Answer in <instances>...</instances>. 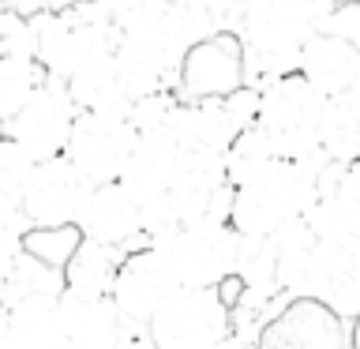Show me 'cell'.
Segmentation results:
<instances>
[{
  "instance_id": "obj_1",
  "label": "cell",
  "mask_w": 360,
  "mask_h": 349,
  "mask_svg": "<svg viewBox=\"0 0 360 349\" xmlns=\"http://www.w3.org/2000/svg\"><path fill=\"white\" fill-rule=\"evenodd\" d=\"M330 165L326 151L300 158V162H278L263 180L233 191L229 225L236 236H274L289 222L308 218L319 203V177Z\"/></svg>"
},
{
  "instance_id": "obj_2",
  "label": "cell",
  "mask_w": 360,
  "mask_h": 349,
  "mask_svg": "<svg viewBox=\"0 0 360 349\" xmlns=\"http://www.w3.org/2000/svg\"><path fill=\"white\" fill-rule=\"evenodd\" d=\"M27 19L34 27V61L53 79H68L79 68L105 61L120 45V34L109 19V0H79L75 8Z\"/></svg>"
},
{
  "instance_id": "obj_3",
  "label": "cell",
  "mask_w": 360,
  "mask_h": 349,
  "mask_svg": "<svg viewBox=\"0 0 360 349\" xmlns=\"http://www.w3.org/2000/svg\"><path fill=\"white\" fill-rule=\"evenodd\" d=\"M323 113H326V98L304 75L292 72L259 90L255 128L270 139L281 162H300V158H311L323 151L319 143Z\"/></svg>"
},
{
  "instance_id": "obj_4",
  "label": "cell",
  "mask_w": 360,
  "mask_h": 349,
  "mask_svg": "<svg viewBox=\"0 0 360 349\" xmlns=\"http://www.w3.org/2000/svg\"><path fill=\"white\" fill-rule=\"evenodd\" d=\"M236 241L240 236L233 233L229 222H199L165 233L150 248L165 259L180 289H218L233 278Z\"/></svg>"
},
{
  "instance_id": "obj_5",
  "label": "cell",
  "mask_w": 360,
  "mask_h": 349,
  "mask_svg": "<svg viewBox=\"0 0 360 349\" xmlns=\"http://www.w3.org/2000/svg\"><path fill=\"white\" fill-rule=\"evenodd\" d=\"M139 135L128 124V117H109V113H79L75 128L68 135L64 158L75 165V173L90 188L101 184H120L128 169Z\"/></svg>"
},
{
  "instance_id": "obj_6",
  "label": "cell",
  "mask_w": 360,
  "mask_h": 349,
  "mask_svg": "<svg viewBox=\"0 0 360 349\" xmlns=\"http://www.w3.org/2000/svg\"><path fill=\"white\" fill-rule=\"evenodd\" d=\"M146 334L158 349H214L233 334V312L218 289H176Z\"/></svg>"
},
{
  "instance_id": "obj_7",
  "label": "cell",
  "mask_w": 360,
  "mask_h": 349,
  "mask_svg": "<svg viewBox=\"0 0 360 349\" xmlns=\"http://www.w3.org/2000/svg\"><path fill=\"white\" fill-rule=\"evenodd\" d=\"M75 101L68 94L64 79H45L34 90V98L11 117L4 128V139H11L15 146H22L34 162H49V158H64L68 135L75 128Z\"/></svg>"
},
{
  "instance_id": "obj_8",
  "label": "cell",
  "mask_w": 360,
  "mask_h": 349,
  "mask_svg": "<svg viewBox=\"0 0 360 349\" xmlns=\"http://www.w3.org/2000/svg\"><path fill=\"white\" fill-rule=\"evenodd\" d=\"M176 289L180 286L169 274L165 259L150 244H139L131 252H124L117 274H112V286H109V304L128 323V331H146L154 315L173 300Z\"/></svg>"
},
{
  "instance_id": "obj_9",
  "label": "cell",
  "mask_w": 360,
  "mask_h": 349,
  "mask_svg": "<svg viewBox=\"0 0 360 349\" xmlns=\"http://www.w3.org/2000/svg\"><path fill=\"white\" fill-rule=\"evenodd\" d=\"M244 87V49L229 30L191 45L180 61L176 98L180 101H225Z\"/></svg>"
},
{
  "instance_id": "obj_10",
  "label": "cell",
  "mask_w": 360,
  "mask_h": 349,
  "mask_svg": "<svg viewBox=\"0 0 360 349\" xmlns=\"http://www.w3.org/2000/svg\"><path fill=\"white\" fill-rule=\"evenodd\" d=\"M86 191L90 184L75 173V165L68 158L34 162V173L19 199L27 229H64V225H75Z\"/></svg>"
},
{
  "instance_id": "obj_11",
  "label": "cell",
  "mask_w": 360,
  "mask_h": 349,
  "mask_svg": "<svg viewBox=\"0 0 360 349\" xmlns=\"http://www.w3.org/2000/svg\"><path fill=\"white\" fill-rule=\"evenodd\" d=\"M180 61H184V49L165 30L128 34V38H120L117 53H112L117 75L128 87L131 101L150 98V94H176Z\"/></svg>"
},
{
  "instance_id": "obj_12",
  "label": "cell",
  "mask_w": 360,
  "mask_h": 349,
  "mask_svg": "<svg viewBox=\"0 0 360 349\" xmlns=\"http://www.w3.org/2000/svg\"><path fill=\"white\" fill-rule=\"evenodd\" d=\"M75 229L83 241L112 248V252H131V248L146 244L139 229V207L128 199V191L120 184L90 188L83 207H79Z\"/></svg>"
},
{
  "instance_id": "obj_13",
  "label": "cell",
  "mask_w": 360,
  "mask_h": 349,
  "mask_svg": "<svg viewBox=\"0 0 360 349\" xmlns=\"http://www.w3.org/2000/svg\"><path fill=\"white\" fill-rule=\"evenodd\" d=\"M297 75L308 79L326 101H334L360 83V53L353 45H345L342 38L319 30L304 42L300 61H297Z\"/></svg>"
},
{
  "instance_id": "obj_14",
  "label": "cell",
  "mask_w": 360,
  "mask_h": 349,
  "mask_svg": "<svg viewBox=\"0 0 360 349\" xmlns=\"http://www.w3.org/2000/svg\"><path fill=\"white\" fill-rule=\"evenodd\" d=\"M128 338V323L105 300H83L64 293V349H117Z\"/></svg>"
},
{
  "instance_id": "obj_15",
  "label": "cell",
  "mask_w": 360,
  "mask_h": 349,
  "mask_svg": "<svg viewBox=\"0 0 360 349\" xmlns=\"http://www.w3.org/2000/svg\"><path fill=\"white\" fill-rule=\"evenodd\" d=\"M19 349H64V297H30L0 308Z\"/></svg>"
},
{
  "instance_id": "obj_16",
  "label": "cell",
  "mask_w": 360,
  "mask_h": 349,
  "mask_svg": "<svg viewBox=\"0 0 360 349\" xmlns=\"http://www.w3.org/2000/svg\"><path fill=\"white\" fill-rule=\"evenodd\" d=\"M64 87H68V94H72L79 113H109V117H128V109H131V94H128V87L120 83L112 56L79 68L75 75L64 79Z\"/></svg>"
},
{
  "instance_id": "obj_17",
  "label": "cell",
  "mask_w": 360,
  "mask_h": 349,
  "mask_svg": "<svg viewBox=\"0 0 360 349\" xmlns=\"http://www.w3.org/2000/svg\"><path fill=\"white\" fill-rule=\"evenodd\" d=\"M120 259H124V252H112V248L83 241L79 252L72 255V263L64 267V293L83 297V300H105Z\"/></svg>"
},
{
  "instance_id": "obj_18",
  "label": "cell",
  "mask_w": 360,
  "mask_h": 349,
  "mask_svg": "<svg viewBox=\"0 0 360 349\" xmlns=\"http://www.w3.org/2000/svg\"><path fill=\"white\" fill-rule=\"evenodd\" d=\"M319 143L330 162H342V165L360 162V83L349 94L326 101Z\"/></svg>"
},
{
  "instance_id": "obj_19",
  "label": "cell",
  "mask_w": 360,
  "mask_h": 349,
  "mask_svg": "<svg viewBox=\"0 0 360 349\" xmlns=\"http://www.w3.org/2000/svg\"><path fill=\"white\" fill-rule=\"evenodd\" d=\"M278 162L281 158H278L274 146H270L266 135L259 128H244L229 143V151H225L221 173H225V184L236 191V188H248V184H255V180H263Z\"/></svg>"
},
{
  "instance_id": "obj_20",
  "label": "cell",
  "mask_w": 360,
  "mask_h": 349,
  "mask_svg": "<svg viewBox=\"0 0 360 349\" xmlns=\"http://www.w3.org/2000/svg\"><path fill=\"white\" fill-rule=\"evenodd\" d=\"M41 64L30 61V56H4L0 61V128L15 117V113L34 98V90L45 83Z\"/></svg>"
},
{
  "instance_id": "obj_21",
  "label": "cell",
  "mask_w": 360,
  "mask_h": 349,
  "mask_svg": "<svg viewBox=\"0 0 360 349\" xmlns=\"http://www.w3.org/2000/svg\"><path fill=\"white\" fill-rule=\"evenodd\" d=\"M30 297H64V270H53V267H45L34 255L22 252L15 259V267H11V278L4 286V297H0V308L30 300Z\"/></svg>"
},
{
  "instance_id": "obj_22",
  "label": "cell",
  "mask_w": 360,
  "mask_h": 349,
  "mask_svg": "<svg viewBox=\"0 0 360 349\" xmlns=\"http://www.w3.org/2000/svg\"><path fill=\"white\" fill-rule=\"evenodd\" d=\"M79 244H83V236H79L75 225H64V229H27L22 233V252L34 255L45 267H53V270H64L68 263H72Z\"/></svg>"
},
{
  "instance_id": "obj_23",
  "label": "cell",
  "mask_w": 360,
  "mask_h": 349,
  "mask_svg": "<svg viewBox=\"0 0 360 349\" xmlns=\"http://www.w3.org/2000/svg\"><path fill=\"white\" fill-rule=\"evenodd\" d=\"M169 8H173L169 0H109V19L120 38H128V34L162 30Z\"/></svg>"
},
{
  "instance_id": "obj_24",
  "label": "cell",
  "mask_w": 360,
  "mask_h": 349,
  "mask_svg": "<svg viewBox=\"0 0 360 349\" xmlns=\"http://www.w3.org/2000/svg\"><path fill=\"white\" fill-rule=\"evenodd\" d=\"M30 173H34V158L11 139H0V203H19Z\"/></svg>"
},
{
  "instance_id": "obj_25",
  "label": "cell",
  "mask_w": 360,
  "mask_h": 349,
  "mask_svg": "<svg viewBox=\"0 0 360 349\" xmlns=\"http://www.w3.org/2000/svg\"><path fill=\"white\" fill-rule=\"evenodd\" d=\"M176 106H180L176 94L139 98V101H131V109H128V124L135 128V135H139V139H146V135H158V132L169 124V117L176 113Z\"/></svg>"
},
{
  "instance_id": "obj_26",
  "label": "cell",
  "mask_w": 360,
  "mask_h": 349,
  "mask_svg": "<svg viewBox=\"0 0 360 349\" xmlns=\"http://www.w3.org/2000/svg\"><path fill=\"white\" fill-rule=\"evenodd\" d=\"M4 56H30L34 61V27L27 15L0 8V61Z\"/></svg>"
},
{
  "instance_id": "obj_27",
  "label": "cell",
  "mask_w": 360,
  "mask_h": 349,
  "mask_svg": "<svg viewBox=\"0 0 360 349\" xmlns=\"http://www.w3.org/2000/svg\"><path fill=\"white\" fill-rule=\"evenodd\" d=\"M323 30L334 34V38H342L345 45H353V49L360 53V0H353V4H338L330 15H326Z\"/></svg>"
},
{
  "instance_id": "obj_28",
  "label": "cell",
  "mask_w": 360,
  "mask_h": 349,
  "mask_svg": "<svg viewBox=\"0 0 360 349\" xmlns=\"http://www.w3.org/2000/svg\"><path fill=\"white\" fill-rule=\"evenodd\" d=\"M338 207H342L345 214V225H349V233L360 241V162H353L345 169V180H342V191H338Z\"/></svg>"
},
{
  "instance_id": "obj_29",
  "label": "cell",
  "mask_w": 360,
  "mask_h": 349,
  "mask_svg": "<svg viewBox=\"0 0 360 349\" xmlns=\"http://www.w3.org/2000/svg\"><path fill=\"white\" fill-rule=\"evenodd\" d=\"M22 255V236L19 233H4L0 229V297H4V286L11 278V267Z\"/></svg>"
},
{
  "instance_id": "obj_30",
  "label": "cell",
  "mask_w": 360,
  "mask_h": 349,
  "mask_svg": "<svg viewBox=\"0 0 360 349\" xmlns=\"http://www.w3.org/2000/svg\"><path fill=\"white\" fill-rule=\"evenodd\" d=\"M79 0H4V8L19 11V15H41V11H64L75 8Z\"/></svg>"
},
{
  "instance_id": "obj_31",
  "label": "cell",
  "mask_w": 360,
  "mask_h": 349,
  "mask_svg": "<svg viewBox=\"0 0 360 349\" xmlns=\"http://www.w3.org/2000/svg\"><path fill=\"white\" fill-rule=\"evenodd\" d=\"M117 349H158V345L150 342V334H146V331H128V338H124Z\"/></svg>"
},
{
  "instance_id": "obj_32",
  "label": "cell",
  "mask_w": 360,
  "mask_h": 349,
  "mask_svg": "<svg viewBox=\"0 0 360 349\" xmlns=\"http://www.w3.org/2000/svg\"><path fill=\"white\" fill-rule=\"evenodd\" d=\"M214 349H259L255 345V338H248V334H229V338H221V342L218 345H214Z\"/></svg>"
},
{
  "instance_id": "obj_33",
  "label": "cell",
  "mask_w": 360,
  "mask_h": 349,
  "mask_svg": "<svg viewBox=\"0 0 360 349\" xmlns=\"http://www.w3.org/2000/svg\"><path fill=\"white\" fill-rule=\"evenodd\" d=\"M0 349H19V345H15V338L8 334V326H4V323H0Z\"/></svg>"
},
{
  "instance_id": "obj_34",
  "label": "cell",
  "mask_w": 360,
  "mask_h": 349,
  "mask_svg": "<svg viewBox=\"0 0 360 349\" xmlns=\"http://www.w3.org/2000/svg\"><path fill=\"white\" fill-rule=\"evenodd\" d=\"M349 342H353V349H360V315L353 319V338H349Z\"/></svg>"
},
{
  "instance_id": "obj_35",
  "label": "cell",
  "mask_w": 360,
  "mask_h": 349,
  "mask_svg": "<svg viewBox=\"0 0 360 349\" xmlns=\"http://www.w3.org/2000/svg\"><path fill=\"white\" fill-rule=\"evenodd\" d=\"M0 8H4V0H0Z\"/></svg>"
},
{
  "instance_id": "obj_36",
  "label": "cell",
  "mask_w": 360,
  "mask_h": 349,
  "mask_svg": "<svg viewBox=\"0 0 360 349\" xmlns=\"http://www.w3.org/2000/svg\"><path fill=\"white\" fill-rule=\"evenodd\" d=\"M0 139H4V132H0Z\"/></svg>"
}]
</instances>
